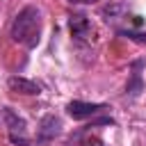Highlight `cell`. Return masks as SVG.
Returning a JSON list of instances; mask_svg holds the SVG:
<instances>
[{
    "label": "cell",
    "mask_w": 146,
    "mask_h": 146,
    "mask_svg": "<svg viewBox=\"0 0 146 146\" xmlns=\"http://www.w3.org/2000/svg\"><path fill=\"white\" fill-rule=\"evenodd\" d=\"M9 36L25 48H34L41 41V11L32 5L23 7L11 23Z\"/></svg>",
    "instance_id": "cell-1"
},
{
    "label": "cell",
    "mask_w": 146,
    "mask_h": 146,
    "mask_svg": "<svg viewBox=\"0 0 146 146\" xmlns=\"http://www.w3.org/2000/svg\"><path fill=\"white\" fill-rule=\"evenodd\" d=\"M103 110H105V105H103V103L71 100V103L66 105V112H68L73 119H78V121H82V119H89V116H94V114H98V112H103Z\"/></svg>",
    "instance_id": "cell-2"
},
{
    "label": "cell",
    "mask_w": 146,
    "mask_h": 146,
    "mask_svg": "<svg viewBox=\"0 0 146 146\" xmlns=\"http://www.w3.org/2000/svg\"><path fill=\"white\" fill-rule=\"evenodd\" d=\"M59 132H62V121H59V116L48 114V116L41 119V123H39V128H36V141H50V139H55Z\"/></svg>",
    "instance_id": "cell-3"
},
{
    "label": "cell",
    "mask_w": 146,
    "mask_h": 146,
    "mask_svg": "<svg viewBox=\"0 0 146 146\" xmlns=\"http://www.w3.org/2000/svg\"><path fill=\"white\" fill-rule=\"evenodd\" d=\"M68 30H71V36L73 39H87L91 34V23L84 14H71L68 18Z\"/></svg>",
    "instance_id": "cell-4"
},
{
    "label": "cell",
    "mask_w": 146,
    "mask_h": 146,
    "mask_svg": "<svg viewBox=\"0 0 146 146\" xmlns=\"http://www.w3.org/2000/svg\"><path fill=\"white\" fill-rule=\"evenodd\" d=\"M9 89L16 91V94H23V96H39L41 94V87L27 78H21V75H11L9 78Z\"/></svg>",
    "instance_id": "cell-5"
},
{
    "label": "cell",
    "mask_w": 146,
    "mask_h": 146,
    "mask_svg": "<svg viewBox=\"0 0 146 146\" xmlns=\"http://www.w3.org/2000/svg\"><path fill=\"white\" fill-rule=\"evenodd\" d=\"M2 116H5V121H7V125H9V130H11V137H23L25 135V121L21 119V116H16L9 107H5L2 110Z\"/></svg>",
    "instance_id": "cell-6"
},
{
    "label": "cell",
    "mask_w": 146,
    "mask_h": 146,
    "mask_svg": "<svg viewBox=\"0 0 146 146\" xmlns=\"http://www.w3.org/2000/svg\"><path fill=\"white\" fill-rule=\"evenodd\" d=\"M68 2H73V5H89V2H96V0H68Z\"/></svg>",
    "instance_id": "cell-7"
}]
</instances>
